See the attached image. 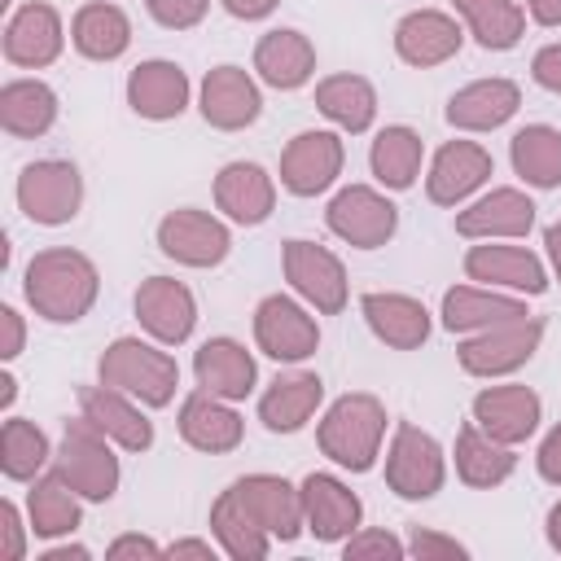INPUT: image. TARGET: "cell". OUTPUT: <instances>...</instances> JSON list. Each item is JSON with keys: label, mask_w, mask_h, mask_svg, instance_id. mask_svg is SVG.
I'll use <instances>...</instances> for the list:
<instances>
[{"label": "cell", "mask_w": 561, "mask_h": 561, "mask_svg": "<svg viewBox=\"0 0 561 561\" xmlns=\"http://www.w3.org/2000/svg\"><path fill=\"white\" fill-rule=\"evenodd\" d=\"M22 294L35 307V316H44L53 324H75L92 311V302L101 294V276L88 254H79L70 245H53L26 263Z\"/></svg>", "instance_id": "6da1fadb"}, {"label": "cell", "mask_w": 561, "mask_h": 561, "mask_svg": "<svg viewBox=\"0 0 561 561\" xmlns=\"http://www.w3.org/2000/svg\"><path fill=\"white\" fill-rule=\"evenodd\" d=\"M381 438H386V403L377 394H364V390L333 399L316 425L320 451L351 473H368L377 465Z\"/></svg>", "instance_id": "7a4b0ae2"}, {"label": "cell", "mask_w": 561, "mask_h": 561, "mask_svg": "<svg viewBox=\"0 0 561 561\" xmlns=\"http://www.w3.org/2000/svg\"><path fill=\"white\" fill-rule=\"evenodd\" d=\"M96 373L105 386L140 399L145 408H167L175 399V386H180V364L140 337H114L105 346Z\"/></svg>", "instance_id": "3957f363"}, {"label": "cell", "mask_w": 561, "mask_h": 561, "mask_svg": "<svg viewBox=\"0 0 561 561\" xmlns=\"http://www.w3.org/2000/svg\"><path fill=\"white\" fill-rule=\"evenodd\" d=\"M53 469L92 504H101L118 491V456H114L110 438L88 416L66 421L61 443L53 451Z\"/></svg>", "instance_id": "277c9868"}, {"label": "cell", "mask_w": 561, "mask_h": 561, "mask_svg": "<svg viewBox=\"0 0 561 561\" xmlns=\"http://www.w3.org/2000/svg\"><path fill=\"white\" fill-rule=\"evenodd\" d=\"M443 478H447V456H443L438 438L399 421L390 451H386V486L399 500H430L443 491Z\"/></svg>", "instance_id": "5b68a950"}, {"label": "cell", "mask_w": 561, "mask_h": 561, "mask_svg": "<svg viewBox=\"0 0 561 561\" xmlns=\"http://www.w3.org/2000/svg\"><path fill=\"white\" fill-rule=\"evenodd\" d=\"M543 342V320L539 316H517L504 324H491L456 346V359L469 377H504L522 368Z\"/></svg>", "instance_id": "8992f818"}, {"label": "cell", "mask_w": 561, "mask_h": 561, "mask_svg": "<svg viewBox=\"0 0 561 561\" xmlns=\"http://www.w3.org/2000/svg\"><path fill=\"white\" fill-rule=\"evenodd\" d=\"M79 202H83V175H79L75 162L44 158V162L22 167V175H18V206H22V215L31 224H44V228L70 224L79 215Z\"/></svg>", "instance_id": "52a82bcc"}, {"label": "cell", "mask_w": 561, "mask_h": 561, "mask_svg": "<svg viewBox=\"0 0 561 561\" xmlns=\"http://www.w3.org/2000/svg\"><path fill=\"white\" fill-rule=\"evenodd\" d=\"M324 219H329L333 237H342L346 245H355V250H377V245H386V241L394 237V228H399V206H394L386 193L368 188V184H346V188L333 193Z\"/></svg>", "instance_id": "ba28073f"}, {"label": "cell", "mask_w": 561, "mask_h": 561, "mask_svg": "<svg viewBox=\"0 0 561 561\" xmlns=\"http://www.w3.org/2000/svg\"><path fill=\"white\" fill-rule=\"evenodd\" d=\"M280 263H285V280L294 285V294L307 298L320 316H337L346 307V285L351 280H346V267L333 250L294 237V241H285Z\"/></svg>", "instance_id": "9c48e42d"}, {"label": "cell", "mask_w": 561, "mask_h": 561, "mask_svg": "<svg viewBox=\"0 0 561 561\" xmlns=\"http://www.w3.org/2000/svg\"><path fill=\"white\" fill-rule=\"evenodd\" d=\"M158 250L184 267H215L228 259L232 250V237H228V224L206 215V210H193V206H180L171 215H162L158 224Z\"/></svg>", "instance_id": "30bf717a"}, {"label": "cell", "mask_w": 561, "mask_h": 561, "mask_svg": "<svg viewBox=\"0 0 561 561\" xmlns=\"http://www.w3.org/2000/svg\"><path fill=\"white\" fill-rule=\"evenodd\" d=\"M254 342L263 355L280 359V364H298L307 355H316L320 346V324L285 294H267L254 307Z\"/></svg>", "instance_id": "8fae6325"}, {"label": "cell", "mask_w": 561, "mask_h": 561, "mask_svg": "<svg viewBox=\"0 0 561 561\" xmlns=\"http://www.w3.org/2000/svg\"><path fill=\"white\" fill-rule=\"evenodd\" d=\"M346 149L337 131H298L280 153V184L294 197H316L342 175Z\"/></svg>", "instance_id": "7c38bea8"}, {"label": "cell", "mask_w": 561, "mask_h": 561, "mask_svg": "<svg viewBox=\"0 0 561 561\" xmlns=\"http://www.w3.org/2000/svg\"><path fill=\"white\" fill-rule=\"evenodd\" d=\"M136 320L153 342L180 346L197 324V298L175 276H149L136 289Z\"/></svg>", "instance_id": "4fadbf2b"}, {"label": "cell", "mask_w": 561, "mask_h": 561, "mask_svg": "<svg viewBox=\"0 0 561 561\" xmlns=\"http://www.w3.org/2000/svg\"><path fill=\"white\" fill-rule=\"evenodd\" d=\"M232 495L245 504V513L272 535V539H298L307 526L302 517V486L276 478V473H245L232 482Z\"/></svg>", "instance_id": "5bb4252c"}, {"label": "cell", "mask_w": 561, "mask_h": 561, "mask_svg": "<svg viewBox=\"0 0 561 561\" xmlns=\"http://www.w3.org/2000/svg\"><path fill=\"white\" fill-rule=\"evenodd\" d=\"M61 44H66V26H61V13L44 0H31L22 4L9 26H4V61L22 66V70H39V66H53L61 57Z\"/></svg>", "instance_id": "9a60e30c"}, {"label": "cell", "mask_w": 561, "mask_h": 561, "mask_svg": "<svg viewBox=\"0 0 561 561\" xmlns=\"http://www.w3.org/2000/svg\"><path fill=\"white\" fill-rule=\"evenodd\" d=\"M495 162L478 140H447L425 175V193L434 206H460L469 193H478L491 180Z\"/></svg>", "instance_id": "2e32d148"}, {"label": "cell", "mask_w": 561, "mask_h": 561, "mask_svg": "<svg viewBox=\"0 0 561 561\" xmlns=\"http://www.w3.org/2000/svg\"><path fill=\"white\" fill-rule=\"evenodd\" d=\"M79 416H88L110 443L123 451H145L153 447V421L140 412V399L114 390V386H83L79 390Z\"/></svg>", "instance_id": "e0dca14e"}, {"label": "cell", "mask_w": 561, "mask_h": 561, "mask_svg": "<svg viewBox=\"0 0 561 561\" xmlns=\"http://www.w3.org/2000/svg\"><path fill=\"white\" fill-rule=\"evenodd\" d=\"M197 110L210 127L219 131H241L259 118L263 110V96H259V83L250 79V70L241 66H215L206 79H202V92H197Z\"/></svg>", "instance_id": "ac0fdd59"}, {"label": "cell", "mask_w": 561, "mask_h": 561, "mask_svg": "<svg viewBox=\"0 0 561 561\" xmlns=\"http://www.w3.org/2000/svg\"><path fill=\"white\" fill-rule=\"evenodd\" d=\"M460 44H465V31L443 9H416V13L399 18V26H394V53H399V61H408L416 70L451 61L460 53Z\"/></svg>", "instance_id": "d6986e66"}, {"label": "cell", "mask_w": 561, "mask_h": 561, "mask_svg": "<svg viewBox=\"0 0 561 561\" xmlns=\"http://www.w3.org/2000/svg\"><path fill=\"white\" fill-rule=\"evenodd\" d=\"M302 517H307V530L324 543H337L346 535L359 530V517H364V504L359 495L333 478V473H307L302 478Z\"/></svg>", "instance_id": "ffe728a7"}, {"label": "cell", "mask_w": 561, "mask_h": 561, "mask_svg": "<svg viewBox=\"0 0 561 561\" xmlns=\"http://www.w3.org/2000/svg\"><path fill=\"white\" fill-rule=\"evenodd\" d=\"M539 416H543V403L530 386H486L473 399V421L508 447L526 443L539 430Z\"/></svg>", "instance_id": "44dd1931"}, {"label": "cell", "mask_w": 561, "mask_h": 561, "mask_svg": "<svg viewBox=\"0 0 561 561\" xmlns=\"http://www.w3.org/2000/svg\"><path fill=\"white\" fill-rule=\"evenodd\" d=\"M193 377L206 394H219L228 403L245 399L259 381V368H254V355L237 342V337H210L197 346L193 355Z\"/></svg>", "instance_id": "7402d4cb"}, {"label": "cell", "mask_w": 561, "mask_h": 561, "mask_svg": "<svg viewBox=\"0 0 561 561\" xmlns=\"http://www.w3.org/2000/svg\"><path fill=\"white\" fill-rule=\"evenodd\" d=\"M535 224V202L522 188H491L473 206L456 215V232L469 241H495V237H526Z\"/></svg>", "instance_id": "603a6c76"}, {"label": "cell", "mask_w": 561, "mask_h": 561, "mask_svg": "<svg viewBox=\"0 0 561 561\" xmlns=\"http://www.w3.org/2000/svg\"><path fill=\"white\" fill-rule=\"evenodd\" d=\"M127 105L140 118H153V123L180 118L184 105H188V75L175 61H162V57L140 61L127 75Z\"/></svg>", "instance_id": "cb8c5ba5"}, {"label": "cell", "mask_w": 561, "mask_h": 561, "mask_svg": "<svg viewBox=\"0 0 561 561\" xmlns=\"http://www.w3.org/2000/svg\"><path fill=\"white\" fill-rule=\"evenodd\" d=\"M522 105V88L513 79H473L447 101V123L460 131H495Z\"/></svg>", "instance_id": "d4e9b609"}, {"label": "cell", "mask_w": 561, "mask_h": 561, "mask_svg": "<svg viewBox=\"0 0 561 561\" xmlns=\"http://www.w3.org/2000/svg\"><path fill=\"white\" fill-rule=\"evenodd\" d=\"M465 276L482 280V285H504L517 294H543L548 289V272L539 263V254L522 250V245H469L465 254Z\"/></svg>", "instance_id": "484cf974"}, {"label": "cell", "mask_w": 561, "mask_h": 561, "mask_svg": "<svg viewBox=\"0 0 561 561\" xmlns=\"http://www.w3.org/2000/svg\"><path fill=\"white\" fill-rule=\"evenodd\" d=\"M180 438H184L188 447H197V451L224 456V451L241 447L245 421L228 408V399L197 390V394H188V399L180 403Z\"/></svg>", "instance_id": "4316f807"}, {"label": "cell", "mask_w": 561, "mask_h": 561, "mask_svg": "<svg viewBox=\"0 0 561 561\" xmlns=\"http://www.w3.org/2000/svg\"><path fill=\"white\" fill-rule=\"evenodd\" d=\"M215 206L232 224H263L276 206V184L259 162H228L215 175Z\"/></svg>", "instance_id": "83f0119b"}, {"label": "cell", "mask_w": 561, "mask_h": 561, "mask_svg": "<svg viewBox=\"0 0 561 561\" xmlns=\"http://www.w3.org/2000/svg\"><path fill=\"white\" fill-rule=\"evenodd\" d=\"M311 70H316V48H311V39L302 31L280 26V31H267L254 44V75L276 92L302 88L311 79Z\"/></svg>", "instance_id": "f1b7e54d"}, {"label": "cell", "mask_w": 561, "mask_h": 561, "mask_svg": "<svg viewBox=\"0 0 561 561\" xmlns=\"http://www.w3.org/2000/svg\"><path fill=\"white\" fill-rule=\"evenodd\" d=\"M368 329L377 333V342L394 346V351H416L430 337V311L421 298L412 294H364L359 302Z\"/></svg>", "instance_id": "f546056e"}, {"label": "cell", "mask_w": 561, "mask_h": 561, "mask_svg": "<svg viewBox=\"0 0 561 561\" xmlns=\"http://www.w3.org/2000/svg\"><path fill=\"white\" fill-rule=\"evenodd\" d=\"M324 399V381L316 373H289V377H276L263 399H259V421L272 430V434H294L302 430L316 408Z\"/></svg>", "instance_id": "4dcf8cb0"}, {"label": "cell", "mask_w": 561, "mask_h": 561, "mask_svg": "<svg viewBox=\"0 0 561 561\" xmlns=\"http://www.w3.org/2000/svg\"><path fill=\"white\" fill-rule=\"evenodd\" d=\"M57 123V92L44 79H9L0 88V127L18 140H35Z\"/></svg>", "instance_id": "1f68e13d"}, {"label": "cell", "mask_w": 561, "mask_h": 561, "mask_svg": "<svg viewBox=\"0 0 561 561\" xmlns=\"http://www.w3.org/2000/svg\"><path fill=\"white\" fill-rule=\"evenodd\" d=\"M513 469H517V456H513L508 443L491 438L478 421L460 425V434H456V473H460L465 486H478V491L500 486Z\"/></svg>", "instance_id": "d6a6232c"}, {"label": "cell", "mask_w": 561, "mask_h": 561, "mask_svg": "<svg viewBox=\"0 0 561 561\" xmlns=\"http://www.w3.org/2000/svg\"><path fill=\"white\" fill-rule=\"evenodd\" d=\"M70 44L88 57V61H114L127 53L131 44V22L118 4H105V0H92L75 13L70 22Z\"/></svg>", "instance_id": "836d02e7"}, {"label": "cell", "mask_w": 561, "mask_h": 561, "mask_svg": "<svg viewBox=\"0 0 561 561\" xmlns=\"http://www.w3.org/2000/svg\"><path fill=\"white\" fill-rule=\"evenodd\" d=\"M517 316H530L526 302L504 298V294H491V289L451 285V289L443 294V324H447L451 333H482V329L504 324V320H517Z\"/></svg>", "instance_id": "e575fe53"}, {"label": "cell", "mask_w": 561, "mask_h": 561, "mask_svg": "<svg viewBox=\"0 0 561 561\" xmlns=\"http://www.w3.org/2000/svg\"><path fill=\"white\" fill-rule=\"evenodd\" d=\"M79 491L53 469L44 478H31V491H26V522L39 539H57V535H70L79 526Z\"/></svg>", "instance_id": "d590c367"}, {"label": "cell", "mask_w": 561, "mask_h": 561, "mask_svg": "<svg viewBox=\"0 0 561 561\" xmlns=\"http://www.w3.org/2000/svg\"><path fill=\"white\" fill-rule=\"evenodd\" d=\"M316 110L342 131H368L377 118V92L364 75H329L316 83Z\"/></svg>", "instance_id": "8d00e7d4"}, {"label": "cell", "mask_w": 561, "mask_h": 561, "mask_svg": "<svg viewBox=\"0 0 561 561\" xmlns=\"http://www.w3.org/2000/svg\"><path fill=\"white\" fill-rule=\"evenodd\" d=\"M210 530L232 561H263L272 552V535L245 513V504L232 495V486L219 491V500L210 504Z\"/></svg>", "instance_id": "74e56055"}, {"label": "cell", "mask_w": 561, "mask_h": 561, "mask_svg": "<svg viewBox=\"0 0 561 561\" xmlns=\"http://www.w3.org/2000/svg\"><path fill=\"white\" fill-rule=\"evenodd\" d=\"M508 158H513V171L530 188H557L561 184V131L557 127L530 123V127L513 131Z\"/></svg>", "instance_id": "f35d334b"}, {"label": "cell", "mask_w": 561, "mask_h": 561, "mask_svg": "<svg viewBox=\"0 0 561 561\" xmlns=\"http://www.w3.org/2000/svg\"><path fill=\"white\" fill-rule=\"evenodd\" d=\"M421 153H425L421 136L412 127L394 123V127H381L377 131V140L368 149V167H373V175L386 188H412L416 175H421Z\"/></svg>", "instance_id": "ab89813d"}, {"label": "cell", "mask_w": 561, "mask_h": 561, "mask_svg": "<svg viewBox=\"0 0 561 561\" xmlns=\"http://www.w3.org/2000/svg\"><path fill=\"white\" fill-rule=\"evenodd\" d=\"M451 4L465 18L469 35L491 53L513 48L526 31V9L517 0H451Z\"/></svg>", "instance_id": "60d3db41"}, {"label": "cell", "mask_w": 561, "mask_h": 561, "mask_svg": "<svg viewBox=\"0 0 561 561\" xmlns=\"http://www.w3.org/2000/svg\"><path fill=\"white\" fill-rule=\"evenodd\" d=\"M53 460L48 451V438L35 421H22V416H9L4 430H0V469L9 482H31L39 478V469Z\"/></svg>", "instance_id": "b9f144b4"}, {"label": "cell", "mask_w": 561, "mask_h": 561, "mask_svg": "<svg viewBox=\"0 0 561 561\" xmlns=\"http://www.w3.org/2000/svg\"><path fill=\"white\" fill-rule=\"evenodd\" d=\"M408 552V543H399L390 530H355L342 543L346 561H399Z\"/></svg>", "instance_id": "7bdbcfd3"}, {"label": "cell", "mask_w": 561, "mask_h": 561, "mask_svg": "<svg viewBox=\"0 0 561 561\" xmlns=\"http://www.w3.org/2000/svg\"><path fill=\"white\" fill-rule=\"evenodd\" d=\"M145 9H149V18H153L158 26H167V31H188V26H197V22L206 18L210 0H145Z\"/></svg>", "instance_id": "ee69618b"}, {"label": "cell", "mask_w": 561, "mask_h": 561, "mask_svg": "<svg viewBox=\"0 0 561 561\" xmlns=\"http://www.w3.org/2000/svg\"><path fill=\"white\" fill-rule=\"evenodd\" d=\"M408 552L412 557H421V561H465L469 557V548L465 543H456L451 535H438V530H412V539H408Z\"/></svg>", "instance_id": "f6af8a7d"}, {"label": "cell", "mask_w": 561, "mask_h": 561, "mask_svg": "<svg viewBox=\"0 0 561 561\" xmlns=\"http://www.w3.org/2000/svg\"><path fill=\"white\" fill-rule=\"evenodd\" d=\"M26 530H31V522L22 526V513H18V504H13V500H0V535H4V543H0V557H9V561H22V557H26Z\"/></svg>", "instance_id": "bcb514c9"}, {"label": "cell", "mask_w": 561, "mask_h": 561, "mask_svg": "<svg viewBox=\"0 0 561 561\" xmlns=\"http://www.w3.org/2000/svg\"><path fill=\"white\" fill-rule=\"evenodd\" d=\"M535 465H539V478H543V482L561 486V421L543 434V443H539V451H535Z\"/></svg>", "instance_id": "7dc6e473"}, {"label": "cell", "mask_w": 561, "mask_h": 561, "mask_svg": "<svg viewBox=\"0 0 561 561\" xmlns=\"http://www.w3.org/2000/svg\"><path fill=\"white\" fill-rule=\"evenodd\" d=\"M530 75H535L539 88L561 92V44H543V48L535 53V61H530Z\"/></svg>", "instance_id": "c3c4849f"}, {"label": "cell", "mask_w": 561, "mask_h": 561, "mask_svg": "<svg viewBox=\"0 0 561 561\" xmlns=\"http://www.w3.org/2000/svg\"><path fill=\"white\" fill-rule=\"evenodd\" d=\"M105 557H110V561H127V557H167V548H158V543L145 539V535H118V539L105 548Z\"/></svg>", "instance_id": "681fc988"}, {"label": "cell", "mask_w": 561, "mask_h": 561, "mask_svg": "<svg viewBox=\"0 0 561 561\" xmlns=\"http://www.w3.org/2000/svg\"><path fill=\"white\" fill-rule=\"evenodd\" d=\"M0 324H4V342H0V359H18L22 342H26V324L13 307H0Z\"/></svg>", "instance_id": "f907efd6"}, {"label": "cell", "mask_w": 561, "mask_h": 561, "mask_svg": "<svg viewBox=\"0 0 561 561\" xmlns=\"http://www.w3.org/2000/svg\"><path fill=\"white\" fill-rule=\"evenodd\" d=\"M219 4H224L232 18H241V22H259V18H267L280 0H219Z\"/></svg>", "instance_id": "816d5d0a"}, {"label": "cell", "mask_w": 561, "mask_h": 561, "mask_svg": "<svg viewBox=\"0 0 561 561\" xmlns=\"http://www.w3.org/2000/svg\"><path fill=\"white\" fill-rule=\"evenodd\" d=\"M167 557H202V561H210L215 557V548H210V539H175V543H167Z\"/></svg>", "instance_id": "f5cc1de1"}, {"label": "cell", "mask_w": 561, "mask_h": 561, "mask_svg": "<svg viewBox=\"0 0 561 561\" xmlns=\"http://www.w3.org/2000/svg\"><path fill=\"white\" fill-rule=\"evenodd\" d=\"M539 26H561V0H522Z\"/></svg>", "instance_id": "db71d44e"}, {"label": "cell", "mask_w": 561, "mask_h": 561, "mask_svg": "<svg viewBox=\"0 0 561 561\" xmlns=\"http://www.w3.org/2000/svg\"><path fill=\"white\" fill-rule=\"evenodd\" d=\"M543 245H548V263H552V276L561 280V215L548 224V232H543Z\"/></svg>", "instance_id": "11a10c76"}, {"label": "cell", "mask_w": 561, "mask_h": 561, "mask_svg": "<svg viewBox=\"0 0 561 561\" xmlns=\"http://www.w3.org/2000/svg\"><path fill=\"white\" fill-rule=\"evenodd\" d=\"M92 552L83 548V543H61V548H48L44 552V561H88Z\"/></svg>", "instance_id": "9f6ffc18"}, {"label": "cell", "mask_w": 561, "mask_h": 561, "mask_svg": "<svg viewBox=\"0 0 561 561\" xmlns=\"http://www.w3.org/2000/svg\"><path fill=\"white\" fill-rule=\"evenodd\" d=\"M548 543L561 552V500L548 508Z\"/></svg>", "instance_id": "6f0895ef"}, {"label": "cell", "mask_w": 561, "mask_h": 561, "mask_svg": "<svg viewBox=\"0 0 561 561\" xmlns=\"http://www.w3.org/2000/svg\"><path fill=\"white\" fill-rule=\"evenodd\" d=\"M0 386H4V390H0V408H9V403H13V394H18V381L4 373V377H0Z\"/></svg>", "instance_id": "680465c9"}]
</instances>
